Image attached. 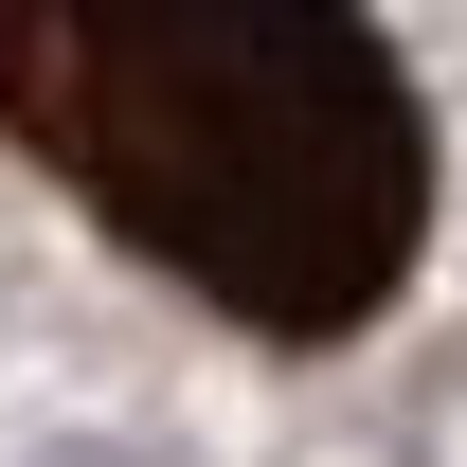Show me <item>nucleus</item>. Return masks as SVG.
Masks as SVG:
<instances>
[{
    "instance_id": "nucleus-2",
    "label": "nucleus",
    "mask_w": 467,
    "mask_h": 467,
    "mask_svg": "<svg viewBox=\"0 0 467 467\" xmlns=\"http://www.w3.org/2000/svg\"><path fill=\"white\" fill-rule=\"evenodd\" d=\"M55 467H144V450H55Z\"/></svg>"
},
{
    "instance_id": "nucleus-1",
    "label": "nucleus",
    "mask_w": 467,
    "mask_h": 467,
    "mask_svg": "<svg viewBox=\"0 0 467 467\" xmlns=\"http://www.w3.org/2000/svg\"><path fill=\"white\" fill-rule=\"evenodd\" d=\"M0 144L252 342L378 324L431 234V126L359 0H0Z\"/></svg>"
}]
</instances>
